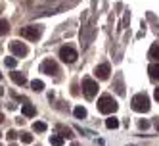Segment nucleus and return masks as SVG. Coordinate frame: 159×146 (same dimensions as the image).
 Segmentation results:
<instances>
[{
	"label": "nucleus",
	"mask_w": 159,
	"mask_h": 146,
	"mask_svg": "<svg viewBox=\"0 0 159 146\" xmlns=\"http://www.w3.org/2000/svg\"><path fill=\"white\" fill-rule=\"evenodd\" d=\"M10 146H17V144H10Z\"/></svg>",
	"instance_id": "28"
},
{
	"label": "nucleus",
	"mask_w": 159,
	"mask_h": 146,
	"mask_svg": "<svg viewBox=\"0 0 159 146\" xmlns=\"http://www.w3.org/2000/svg\"><path fill=\"white\" fill-rule=\"evenodd\" d=\"M83 92H84L86 98H94L98 94V83L94 79H90V77L83 79Z\"/></svg>",
	"instance_id": "3"
},
{
	"label": "nucleus",
	"mask_w": 159,
	"mask_h": 146,
	"mask_svg": "<svg viewBox=\"0 0 159 146\" xmlns=\"http://www.w3.org/2000/svg\"><path fill=\"white\" fill-rule=\"evenodd\" d=\"M10 52L21 58V56H27V54H29V48H27V44H25V42L12 40V42H10Z\"/></svg>",
	"instance_id": "7"
},
{
	"label": "nucleus",
	"mask_w": 159,
	"mask_h": 146,
	"mask_svg": "<svg viewBox=\"0 0 159 146\" xmlns=\"http://www.w3.org/2000/svg\"><path fill=\"white\" fill-rule=\"evenodd\" d=\"M10 77H12V81L16 83V85H19V87H23L25 83H27V77L23 75V73H19V71H12V73H10Z\"/></svg>",
	"instance_id": "9"
},
{
	"label": "nucleus",
	"mask_w": 159,
	"mask_h": 146,
	"mask_svg": "<svg viewBox=\"0 0 159 146\" xmlns=\"http://www.w3.org/2000/svg\"><path fill=\"white\" fill-rule=\"evenodd\" d=\"M106 127L107 129H117L119 127V119L117 117H107L106 119Z\"/></svg>",
	"instance_id": "16"
},
{
	"label": "nucleus",
	"mask_w": 159,
	"mask_h": 146,
	"mask_svg": "<svg viewBox=\"0 0 159 146\" xmlns=\"http://www.w3.org/2000/svg\"><path fill=\"white\" fill-rule=\"evenodd\" d=\"M31 88L35 92H40V91H44V83L40 79H35V81H31Z\"/></svg>",
	"instance_id": "14"
},
{
	"label": "nucleus",
	"mask_w": 159,
	"mask_h": 146,
	"mask_svg": "<svg viewBox=\"0 0 159 146\" xmlns=\"http://www.w3.org/2000/svg\"><path fill=\"white\" fill-rule=\"evenodd\" d=\"M130 106H132L134 111H138V114H146V111H150V98H148V94L140 92L132 98Z\"/></svg>",
	"instance_id": "2"
},
{
	"label": "nucleus",
	"mask_w": 159,
	"mask_h": 146,
	"mask_svg": "<svg viewBox=\"0 0 159 146\" xmlns=\"http://www.w3.org/2000/svg\"><path fill=\"white\" fill-rule=\"evenodd\" d=\"M33 131H35V133H44V131H46V123H44V121H35V123H33Z\"/></svg>",
	"instance_id": "15"
},
{
	"label": "nucleus",
	"mask_w": 159,
	"mask_h": 146,
	"mask_svg": "<svg viewBox=\"0 0 159 146\" xmlns=\"http://www.w3.org/2000/svg\"><path fill=\"white\" fill-rule=\"evenodd\" d=\"M58 133H60V137H63V139H65V137L71 139V137H73V134H71V129H65V127H61V125L58 127Z\"/></svg>",
	"instance_id": "19"
},
{
	"label": "nucleus",
	"mask_w": 159,
	"mask_h": 146,
	"mask_svg": "<svg viewBox=\"0 0 159 146\" xmlns=\"http://www.w3.org/2000/svg\"><path fill=\"white\" fill-rule=\"evenodd\" d=\"M138 127H140V129H144V131H146V129H148V127H150V121H146V119H142V121H140V123H138Z\"/></svg>",
	"instance_id": "23"
},
{
	"label": "nucleus",
	"mask_w": 159,
	"mask_h": 146,
	"mask_svg": "<svg viewBox=\"0 0 159 146\" xmlns=\"http://www.w3.org/2000/svg\"><path fill=\"white\" fill-rule=\"evenodd\" d=\"M6 33H10V23L6 19H0V35H6Z\"/></svg>",
	"instance_id": "18"
},
{
	"label": "nucleus",
	"mask_w": 159,
	"mask_h": 146,
	"mask_svg": "<svg viewBox=\"0 0 159 146\" xmlns=\"http://www.w3.org/2000/svg\"><path fill=\"white\" fill-rule=\"evenodd\" d=\"M6 67H10V69H16V65H17V60L16 58H6Z\"/></svg>",
	"instance_id": "21"
},
{
	"label": "nucleus",
	"mask_w": 159,
	"mask_h": 146,
	"mask_svg": "<svg viewBox=\"0 0 159 146\" xmlns=\"http://www.w3.org/2000/svg\"><path fill=\"white\" fill-rule=\"evenodd\" d=\"M19 137H21V142H25V144H31L33 142V134H29V133H21Z\"/></svg>",
	"instance_id": "20"
},
{
	"label": "nucleus",
	"mask_w": 159,
	"mask_h": 146,
	"mask_svg": "<svg viewBox=\"0 0 159 146\" xmlns=\"http://www.w3.org/2000/svg\"><path fill=\"white\" fill-rule=\"evenodd\" d=\"M73 114H75V117H77V119H84V117H86V108L77 106V108L73 110Z\"/></svg>",
	"instance_id": "13"
},
{
	"label": "nucleus",
	"mask_w": 159,
	"mask_h": 146,
	"mask_svg": "<svg viewBox=\"0 0 159 146\" xmlns=\"http://www.w3.org/2000/svg\"><path fill=\"white\" fill-rule=\"evenodd\" d=\"M60 58L65 64H73V62H77L79 56H77V50L73 46H61L60 48Z\"/></svg>",
	"instance_id": "4"
},
{
	"label": "nucleus",
	"mask_w": 159,
	"mask_h": 146,
	"mask_svg": "<svg viewBox=\"0 0 159 146\" xmlns=\"http://www.w3.org/2000/svg\"><path fill=\"white\" fill-rule=\"evenodd\" d=\"M150 60H153L155 64H159V44H153V46L150 48Z\"/></svg>",
	"instance_id": "11"
},
{
	"label": "nucleus",
	"mask_w": 159,
	"mask_h": 146,
	"mask_svg": "<svg viewBox=\"0 0 159 146\" xmlns=\"http://www.w3.org/2000/svg\"><path fill=\"white\" fill-rule=\"evenodd\" d=\"M21 114H23L25 117H35L37 115V110H35V106H33V104H23Z\"/></svg>",
	"instance_id": "10"
},
{
	"label": "nucleus",
	"mask_w": 159,
	"mask_h": 146,
	"mask_svg": "<svg viewBox=\"0 0 159 146\" xmlns=\"http://www.w3.org/2000/svg\"><path fill=\"white\" fill-rule=\"evenodd\" d=\"M19 35L23 39H29V40H37L40 37V29L37 25H27L23 29H19Z\"/></svg>",
	"instance_id": "5"
},
{
	"label": "nucleus",
	"mask_w": 159,
	"mask_h": 146,
	"mask_svg": "<svg viewBox=\"0 0 159 146\" xmlns=\"http://www.w3.org/2000/svg\"><path fill=\"white\" fill-rule=\"evenodd\" d=\"M153 96H155V100H157V102H159V87L155 88V92H153Z\"/></svg>",
	"instance_id": "24"
},
{
	"label": "nucleus",
	"mask_w": 159,
	"mask_h": 146,
	"mask_svg": "<svg viewBox=\"0 0 159 146\" xmlns=\"http://www.w3.org/2000/svg\"><path fill=\"white\" fill-rule=\"evenodd\" d=\"M130 146H132V144H130Z\"/></svg>",
	"instance_id": "31"
},
{
	"label": "nucleus",
	"mask_w": 159,
	"mask_h": 146,
	"mask_svg": "<svg viewBox=\"0 0 159 146\" xmlns=\"http://www.w3.org/2000/svg\"><path fill=\"white\" fill-rule=\"evenodd\" d=\"M155 127H157V131H159V121H157V123H155Z\"/></svg>",
	"instance_id": "27"
},
{
	"label": "nucleus",
	"mask_w": 159,
	"mask_h": 146,
	"mask_svg": "<svg viewBox=\"0 0 159 146\" xmlns=\"http://www.w3.org/2000/svg\"><path fill=\"white\" fill-rule=\"evenodd\" d=\"M109 73H111V67H109V64H100L96 69H94V75L98 77V79H107L109 77Z\"/></svg>",
	"instance_id": "8"
},
{
	"label": "nucleus",
	"mask_w": 159,
	"mask_h": 146,
	"mask_svg": "<svg viewBox=\"0 0 159 146\" xmlns=\"http://www.w3.org/2000/svg\"><path fill=\"white\" fill-rule=\"evenodd\" d=\"M148 73H150L152 79H159V64H152L148 67Z\"/></svg>",
	"instance_id": "12"
},
{
	"label": "nucleus",
	"mask_w": 159,
	"mask_h": 146,
	"mask_svg": "<svg viewBox=\"0 0 159 146\" xmlns=\"http://www.w3.org/2000/svg\"><path fill=\"white\" fill-rule=\"evenodd\" d=\"M50 144L52 146H63V137H60V134H52V137H50Z\"/></svg>",
	"instance_id": "17"
},
{
	"label": "nucleus",
	"mask_w": 159,
	"mask_h": 146,
	"mask_svg": "<svg viewBox=\"0 0 159 146\" xmlns=\"http://www.w3.org/2000/svg\"><path fill=\"white\" fill-rule=\"evenodd\" d=\"M0 79H2V73H0Z\"/></svg>",
	"instance_id": "29"
},
{
	"label": "nucleus",
	"mask_w": 159,
	"mask_h": 146,
	"mask_svg": "<svg viewBox=\"0 0 159 146\" xmlns=\"http://www.w3.org/2000/svg\"><path fill=\"white\" fill-rule=\"evenodd\" d=\"M2 94H4V88H2V87H0V96H2Z\"/></svg>",
	"instance_id": "25"
},
{
	"label": "nucleus",
	"mask_w": 159,
	"mask_h": 146,
	"mask_svg": "<svg viewBox=\"0 0 159 146\" xmlns=\"http://www.w3.org/2000/svg\"><path fill=\"white\" fill-rule=\"evenodd\" d=\"M2 121H4V115H2V114H0V123H2Z\"/></svg>",
	"instance_id": "26"
},
{
	"label": "nucleus",
	"mask_w": 159,
	"mask_h": 146,
	"mask_svg": "<svg viewBox=\"0 0 159 146\" xmlns=\"http://www.w3.org/2000/svg\"><path fill=\"white\" fill-rule=\"evenodd\" d=\"M0 146H2V144H0Z\"/></svg>",
	"instance_id": "30"
},
{
	"label": "nucleus",
	"mask_w": 159,
	"mask_h": 146,
	"mask_svg": "<svg viewBox=\"0 0 159 146\" xmlns=\"http://www.w3.org/2000/svg\"><path fill=\"white\" fill-rule=\"evenodd\" d=\"M6 137H8V140H16V137H17V133H16V131L12 129V131H8V133H6Z\"/></svg>",
	"instance_id": "22"
},
{
	"label": "nucleus",
	"mask_w": 159,
	"mask_h": 146,
	"mask_svg": "<svg viewBox=\"0 0 159 146\" xmlns=\"http://www.w3.org/2000/svg\"><path fill=\"white\" fill-rule=\"evenodd\" d=\"M40 71L52 77V75H58V73H60V67H58V64H56L52 58H48V60H44V62H42V65H40Z\"/></svg>",
	"instance_id": "6"
},
{
	"label": "nucleus",
	"mask_w": 159,
	"mask_h": 146,
	"mask_svg": "<svg viewBox=\"0 0 159 146\" xmlns=\"http://www.w3.org/2000/svg\"><path fill=\"white\" fill-rule=\"evenodd\" d=\"M117 108H119V106H117L115 100H113V96L104 94V96H100V98H98V111H100V114H106V115L115 114Z\"/></svg>",
	"instance_id": "1"
}]
</instances>
